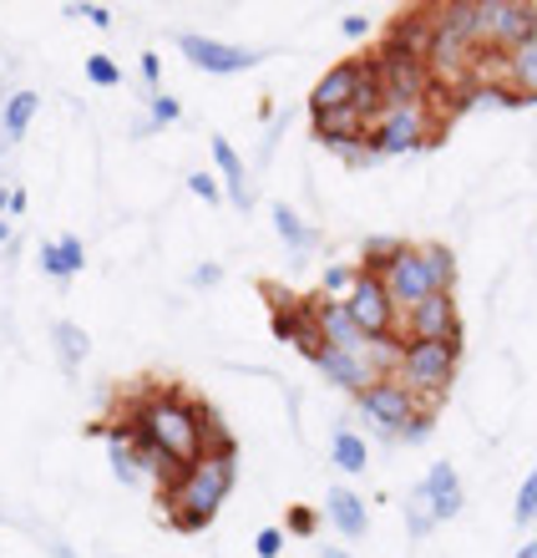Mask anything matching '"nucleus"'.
<instances>
[{
	"mask_svg": "<svg viewBox=\"0 0 537 558\" xmlns=\"http://www.w3.org/2000/svg\"><path fill=\"white\" fill-rule=\"evenodd\" d=\"M406 523H411V533H416V538H426V533H431V529H436V513H431V502H426V498H422V487H416V493H411Z\"/></svg>",
	"mask_w": 537,
	"mask_h": 558,
	"instance_id": "obj_30",
	"label": "nucleus"
},
{
	"mask_svg": "<svg viewBox=\"0 0 537 558\" xmlns=\"http://www.w3.org/2000/svg\"><path fill=\"white\" fill-rule=\"evenodd\" d=\"M218 279H223V269H218V265H204L198 275H193V284H198V290H208V284H218Z\"/></svg>",
	"mask_w": 537,
	"mask_h": 558,
	"instance_id": "obj_39",
	"label": "nucleus"
},
{
	"mask_svg": "<svg viewBox=\"0 0 537 558\" xmlns=\"http://www.w3.org/2000/svg\"><path fill=\"white\" fill-rule=\"evenodd\" d=\"M178 51L208 76H239L248 66H259V51H248V46H229V41H213V36H193L183 31L178 36Z\"/></svg>",
	"mask_w": 537,
	"mask_h": 558,
	"instance_id": "obj_9",
	"label": "nucleus"
},
{
	"mask_svg": "<svg viewBox=\"0 0 537 558\" xmlns=\"http://www.w3.org/2000/svg\"><path fill=\"white\" fill-rule=\"evenodd\" d=\"M330 386H340V391H350V397H361L365 386L380 381V371L370 366V355L365 351H325L320 366H315Z\"/></svg>",
	"mask_w": 537,
	"mask_h": 558,
	"instance_id": "obj_12",
	"label": "nucleus"
},
{
	"mask_svg": "<svg viewBox=\"0 0 537 558\" xmlns=\"http://www.w3.org/2000/svg\"><path fill=\"white\" fill-rule=\"evenodd\" d=\"M431 437V407H422V412L411 416V426L401 432V441H426Z\"/></svg>",
	"mask_w": 537,
	"mask_h": 558,
	"instance_id": "obj_35",
	"label": "nucleus"
},
{
	"mask_svg": "<svg viewBox=\"0 0 537 558\" xmlns=\"http://www.w3.org/2000/svg\"><path fill=\"white\" fill-rule=\"evenodd\" d=\"M340 31H345L350 41H365V36H370V15H361V11L345 15V21H340Z\"/></svg>",
	"mask_w": 537,
	"mask_h": 558,
	"instance_id": "obj_37",
	"label": "nucleus"
},
{
	"mask_svg": "<svg viewBox=\"0 0 537 558\" xmlns=\"http://www.w3.org/2000/svg\"><path fill=\"white\" fill-rule=\"evenodd\" d=\"M365 133H370V122L355 118L350 107H340V112H315V137H320L325 147H334L340 158H345L350 147H361Z\"/></svg>",
	"mask_w": 537,
	"mask_h": 558,
	"instance_id": "obj_16",
	"label": "nucleus"
},
{
	"mask_svg": "<svg viewBox=\"0 0 537 558\" xmlns=\"http://www.w3.org/2000/svg\"><path fill=\"white\" fill-rule=\"evenodd\" d=\"M355 87H361V61L330 66V72L315 82V92H309V118H315V112H340V107H350Z\"/></svg>",
	"mask_w": 537,
	"mask_h": 558,
	"instance_id": "obj_15",
	"label": "nucleus"
},
{
	"mask_svg": "<svg viewBox=\"0 0 537 558\" xmlns=\"http://www.w3.org/2000/svg\"><path fill=\"white\" fill-rule=\"evenodd\" d=\"M183 118V102L168 97V92H152V107H147V128H173Z\"/></svg>",
	"mask_w": 537,
	"mask_h": 558,
	"instance_id": "obj_28",
	"label": "nucleus"
},
{
	"mask_svg": "<svg viewBox=\"0 0 537 558\" xmlns=\"http://www.w3.org/2000/svg\"><path fill=\"white\" fill-rule=\"evenodd\" d=\"M436 137V122H431V102L426 107H386L370 133H365V147L376 158H401V153H416Z\"/></svg>",
	"mask_w": 537,
	"mask_h": 558,
	"instance_id": "obj_4",
	"label": "nucleus"
},
{
	"mask_svg": "<svg viewBox=\"0 0 537 558\" xmlns=\"http://www.w3.org/2000/svg\"><path fill=\"white\" fill-rule=\"evenodd\" d=\"M239 483V457H213L204 452L193 468H183L173 483L162 487V508H168V523L178 533H204L218 518L223 498Z\"/></svg>",
	"mask_w": 537,
	"mask_h": 558,
	"instance_id": "obj_2",
	"label": "nucleus"
},
{
	"mask_svg": "<svg viewBox=\"0 0 537 558\" xmlns=\"http://www.w3.org/2000/svg\"><path fill=\"white\" fill-rule=\"evenodd\" d=\"M422 250V259L431 265V279H436V290L451 294V284H456V254L447 250V244H416Z\"/></svg>",
	"mask_w": 537,
	"mask_h": 558,
	"instance_id": "obj_26",
	"label": "nucleus"
},
{
	"mask_svg": "<svg viewBox=\"0 0 537 558\" xmlns=\"http://www.w3.org/2000/svg\"><path fill=\"white\" fill-rule=\"evenodd\" d=\"M406 250H411L406 239H395V234H370V239L361 244V275H376V279H380Z\"/></svg>",
	"mask_w": 537,
	"mask_h": 558,
	"instance_id": "obj_20",
	"label": "nucleus"
},
{
	"mask_svg": "<svg viewBox=\"0 0 537 558\" xmlns=\"http://www.w3.org/2000/svg\"><path fill=\"white\" fill-rule=\"evenodd\" d=\"M512 558H537V538H527V544L517 548V554H512Z\"/></svg>",
	"mask_w": 537,
	"mask_h": 558,
	"instance_id": "obj_40",
	"label": "nucleus"
},
{
	"mask_svg": "<svg viewBox=\"0 0 537 558\" xmlns=\"http://www.w3.org/2000/svg\"><path fill=\"white\" fill-rule=\"evenodd\" d=\"M51 340H57V355L66 361V366H82V361H87V351H91L87 330H82V325H72V320L51 325Z\"/></svg>",
	"mask_w": 537,
	"mask_h": 558,
	"instance_id": "obj_25",
	"label": "nucleus"
},
{
	"mask_svg": "<svg viewBox=\"0 0 537 558\" xmlns=\"http://www.w3.org/2000/svg\"><path fill=\"white\" fill-rule=\"evenodd\" d=\"M213 162H218V178H223V189H229V198L239 208H248L254 204V198H248V173H244V158H239V153H233V143L229 137H218L213 133Z\"/></svg>",
	"mask_w": 537,
	"mask_h": 558,
	"instance_id": "obj_18",
	"label": "nucleus"
},
{
	"mask_svg": "<svg viewBox=\"0 0 537 558\" xmlns=\"http://www.w3.org/2000/svg\"><path fill=\"white\" fill-rule=\"evenodd\" d=\"M422 498L431 502L436 523H447V518H456L466 508V487L462 477H456V468L451 462H431V472L422 477Z\"/></svg>",
	"mask_w": 537,
	"mask_h": 558,
	"instance_id": "obj_13",
	"label": "nucleus"
},
{
	"mask_svg": "<svg viewBox=\"0 0 537 558\" xmlns=\"http://www.w3.org/2000/svg\"><path fill=\"white\" fill-rule=\"evenodd\" d=\"M533 513H537V472H527L523 487H517V508H512V518H517V523H533Z\"/></svg>",
	"mask_w": 537,
	"mask_h": 558,
	"instance_id": "obj_31",
	"label": "nucleus"
},
{
	"mask_svg": "<svg viewBox=\"0 0 537 558\" xmlns=\"http://www.w3.org/2000/svg\"><path fill=\"white\" fill-rule=\"evenodd\" d=\"M82 265H87V250H82L76 234H61V239H51V244H41V269L51 279H72Z\"/></svg>",
	"mask_w": 537,
	"mask_h": 558,
	"instance_id": "obj_19",
	"label": "nucleus"
},
{
	"mask_svg": "<svg viewBox=\"0 0 537 558\" xmlns=\"http://www.w3.org/2000/svg\"><path fill=\"white\" fill-rule=\"evenodd\" d=\"M309 305H315V320H320V336H325L330 351H365V345H370V340L355 330V320H350L345 300H325V294H315Z\"/></svg>",
	"mask_w": 537,
	"mask_h": 558,
	"instance_id": "obj_14",
	"label": "nucleus"
},
{
	"mask_svg": "<svg viewBox=\"0 0 537 558\" xmlns=\"http://www.w3.org/2000/svg\"><path fill=\"white\" fill-rule=\"evenodd\" d=\"M0 244H11V223L0 219Z\"/></svg>",
	"mask_w": 537,
	"mask_h": 558,
	"instance_id": "obj_41",
	"label": "nucleus"
},
{
	"mask_svg": "<svg viewBox=\"0 0 537 558\" xmlns=\"http://www.w3.org/2000/svg\"><path fill=\"white\" fill-rule=\"evenodd\" d=\"M284 523H290L294 538H315V529H320V518H315V508H300V502L290 508V518H284Z\"/></svg>",
	"mask_w": 537,
	"mask_h": 558,
	"instance_id": "obj_32",
	"label": "nucleus"
},
{
	"mask_svg": "<svg viewBox=\"0 0 537 558\" xmlns=\"http://www.w3.org/2000/svg\"><path fill=\"white\" fill-rule=\"evenodd\" d=\"M87 82L91 87H122V66L97 51V57H87Z\"/></svg>",
	"mask_w": 537,
	"mask_h": 558,
	"instance_id": "obj_29",
	"label": "nucleus"
},
{
	"mask_svg": "<svg viewBox=\"0 0 537 558\" xmlns=\"http://www.w3.org/2000/svg\"><path fill=\"white\" fill-rule=\"evenodd\" d=\"M380 284H386V294H391V305L406 315V310H416L422 300H431V294H441L436 290V279H431V265L422 259V250L411 244L401 259H395L386 275H380Z\"/></svg>",
	"mask_w": 537,
	"mask_h": 558,
	"instance_id": "obj_10",
	"label": "nucleus"
},
{
	"mask_svg": "<svg viewBox=\"0 0 537 558\" xmlns=\"http://www.w3.org/2000/svg\"><path fill=\"white\" fill-rule=\"evenodd\" d=\"M355 279H361V265H330L325 269V300H345L355 290Z\"/></svg>",
	"mask_w": 537,
	"mask_h": 558,
	"instance_id": "obj_27",
	"label": "nucleus"
},
{
	"mask_svg": "<svg viewBox=\"0 0 537 558\" xmlns=\"http://www.w3.org/2000/svg\"><path fill=\"white\" fill-rule=\"evenodd\" d=\"M345 310H350V320H355V330H361L365 340L395 336V315H401V310L391 305V294H386V284H380L376 275L355 279V290L345 294Z\"/></svg>",
	"mask_w": 537,
	"mask_h": 558,
	"instance_id": "obj_8",
	"label": "nucleus"
},
{
	"mask_svg": "<svg viewBox=\"0 0 537 558\" xmlns=\"http://www.w3.org/2000/svg\"><path fill=\"white\" fill-rule=\"evenodd\" d=\"M330 462L340 472H365V462H370V447H365L361 432H350V426H340L330 441Z\"/></svg>",
	"mask_w": 537,
	"mask_h": 558,
	"instance_id": "obj_23",
	"label": "nucleus"
},
{
	"mask_svg": "<svg viewBox=\"0 0 537 558\" xmlns=\"http://www.w3.org/2000/svg\"><path fill=\"white\" fill-rule=\"evenodd\" d=\"M456 361H462V345H447V340H406L401 366H395V381L406 386L416 401L436 407V401L451 391V381H456Z\"/></svg>",
	"mask_w": 537,
	"mask_h": 558,
	"instance_id": "obj_3",
	"label": "nucleus"
},
{
	"mask_svg": "<svg viewBox=\"0 0 537 558\" xmlns=\"http://www.w3.org/2000/svg\"><path fill=\"white\" fill-rule=\"evenodd\" d=\"M502 82H508L523 102H537V46H527V51L502 61Z\"/></svg>",
	"mask_w": 537,
	"mask_h": 558,
	"instance_id": "obj_21",
	"label": "nucleus"
},
{
	"mask_svg": "<svg viewBox=\"0 0 537 558\" xmlns=\"http://www.w3.org/2000/svg\"><path fill=\"white\" fill-rule=\"evenodd\" d=\"M66 15H87L91 26H112V11H107V5H66Z\"/></svg>",
	"mask_w": 537,
	"mask_h": 558,
	"instance_id": "obj_36",
	"label": "nucleus"
},
{
	"mask_svg": "<svg viewBox=\"0 0 537 558\" xmlns=\"http://www.w3.org/2000/svg\"><path fill=\"white\" fill-rule=\"evenodd\" d=\"M406 340H447L462 345V310L456 294H431L416 310H406Z\"/></svg>",
	"mask_w": 537,
	"mask_h": 558,
	"instance_id": "obj_11",
	"label": "nucleus"
},
{
	"mask_svg": "<svg viewBox=\"0 0 537 558\" xmlns=\"http://www.w3.org/2000/svg\"><path fill=\"white\" fill-rule=\"evenodd\" d=\"M36 107H41V97H36V92H15L11 102H5V118H0V137H5V143H15V137L30 128ZM5 143H0V147H5Z\"/></svg>",
	"mask_w": 537,
	"mask_h": 558,
	"instance_id": "obj_24",
	"label": "nucleus"
},
{
	"mask_svg": "<svg viewBox=\"0 0 537 558\" xmlns=\"http://www.w3.org/2000/svg\"><path fill=\"white\" fill-rule=\"evenodd\" d=\"M533 523H537V513H533Z\"/></svg>",
	"mask_w": 537,
	"mask_h": 558,
	"instance_id": "obj_43",
	"label": "nucleus"
},
{
	"mask_svg": "<svg viewBox=\"0 0 537 558\" xmlns=\"http://www.w3.org/2000/svg\"><path fill=\"white\" fill-rule=\"evenodd\" d=\"M376 72H380V87H386V107H426V97L436 92L426 61L386 51V46L376 51Z\"/></svg>",
	"mask_w": 537,
	"mask_h": 558,
	"instance_id": "obj_6",
	"label": "nucleus"
},
{
	"mask_svg": "<svg viewBox=\"0 0 537 558\" xmlns=\"http://www.w3.org/2000/svg\"><path fill=\"white\" fill-rule=\"evenodd\" d=\"M143 82H147V87H158V82H162V57H158V51H147V57H143Z\"/></svg>",
	"mask_w": 537,
	"mask_h": 558,
	"instance_id": "obj_38",
	"label": "nucleus"
},
{
	"mask_svg": "<svg viewBox=\"0 0 537 558\" xmlns=\"http://www.w3.org/2000/svg\"><path fill=\"white\" fill-rule=\"evenodd\" d=\"M122 426H127L137 441L158 447V452L183 472L204 457L208 407L204 401H193V397H183V391H173V386H168V391H143V397L127 407Z\"/></svg>",
	"mask_w": 537,
	"mask_h": 558,
	"instance_id": "obj_1",
	"label": "nucleus"
},
{
	"mask_svg": "<svg viewBox=\"0 0 537 558\" xmlns=\"http://www.w3.org/2000/svg\"><path fill=\"white\" fill-rule=\"evenodd\" d=\"M188 189L198 193L204 204H218V198H223V189H218V178H213V173H193V178H188Z\"/></svg>",
	"mask_w": 537,
	"mask_h": 558,
	"instance_id": "obj_33",
	"label": "nucleus"
},
{
	"mask_svg": "<svg viewBox=\"0 0 537 558\" xmlns=\"http://www.w3.org/2000/svg\"><path fill=\"white\" fill-rule=\"evenodd\" d=\"M355 401H361V416L376 426L380 437H401V432L411 426V416L422 412V401L411 397V391L395 381V376H380V381L365 386Z\"/></svg>",
	"mask_w": 537,
	"mask_h": 558,
	"instance_id": "obj_7",
	"label": "nucleus"
},
{
	"mask_svg": "<svg viewBox=\"0 0 537 558\" xmlns=\"http://www.w3.org/2000/svg\"><path fill=\"white\" fill-rule=\"evenodd\" d=\"M279 548H284V533H279V529H259L254 554H259V558H279Z\"/></svg>",
	"mask_w": 537,
	"mask_h": 558,
	"instance_id": "obj_34",
	"label": "nucleus"
},
{
	"mask_svg": "<svg viewBox=\"0 0 537 558\" xmlns=\"http://www.w3.org/2000/svg\"><path fill=\"white\" fill-rule=\"evenodd\" d=\"M274 229H279V239H284L294 254H309L315 244H320V229H309L290 204H274Z\"/></svg>",
	"mask_w": 537,
	"mask_h": 558,
	"instance_id": "obj_22",
	"label": "nucleus"
},
{
	"mask_svg": "<svg viewBox=\"0 0 537 558\" xmlns=\"http://www.w3.org/2000/svg\"><path fill=\"white\" fill-rule=\"evenodd\" d=\"M527 46H537V5H523V0L481 5V51H497L508 61Z\"/></svg>",
	"mask_w": 537,
	"mask_h": 558,
	"instance_id": "obj_5",
	"label": "nucleus"
},
{
	"mask_svg": "<svg viewBox=\"0 0 537 558\" xmlns=\"http://www.w3.org/2000/svg\"><path fill=\"white\" fill-rule=\"evenodd\" d=\"M325 558H350V554H345V548H325Z\"/></svg>",
	"mask_w": 537,
	"mask_h": 558,
	"instance_id": "obj_42",
	"label": "nucleus"
},
{
	"mask_svg": "<svg viewBox=\"0 0 537 558\" xmlns=\"http://www.w3.org/2000/svg\"><path fill=\"white\" fill-rule=\"evenodd\" d=\"M325 513H330V523L345 538H365V529H370V513H365V502L350 493V487H330V498H325Z\"/></svg>",
	"mask_w": 537,
	"mask_h": 558,
	"instance_id": "obj_17",
	"label": "nucleus"
}]
</instances>
